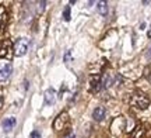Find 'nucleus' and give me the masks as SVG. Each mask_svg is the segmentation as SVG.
Masks as SVG:
<instances>
[{
    "instance_id": "1",
    "label": "nucleus",
    "mask_w": 151,
    "mask_h": 138,
    "mask_svg": "<svg viewBox=\"0 0 151 138\" xmlns=\"http://www.w3.org/2000/svg\"><path fill=\"white\" fill-rule=\"evenodd\" d=\"M130 103H132V106L136 107V109L144 110V109H147V107L150 106L151 100H150V97H148L147 94L141 93V92H136V93L133 94L132 100H130Z\"/></svg>"
},
{
    "instance_id": "2",
    "label": "nucleus",
    "mask_w": 151,
    "mask_h": 138,
    "mask_svg": "<svg viewBox=\"0 0 151 138\" xmlns=\"http://www.w3.org/2000/svg\"><path fill=\"white\" fill-rule=\"evenodd\" d=\"M28 47H29V41L27 38H18L13 44V52L16 56H24L28 52Z\"/></svg>"
},
{
    "instance_id": "3",
    "label": "nucleus",
    "mask_w": 151,
    "mask_h": 138,
    "mask_svg": "<svg viewBox=\"0 0 151 138\" xmlns=\"http://www.w3.org/2000/svg\"><path fill=\"white\" fill-rule=\"evenodd\" d=\"M67 121H69V114L67 113H60L59 116L56 117V120L53 121V128L55 131H62L63 128H65V126L67 124Z\"/></svg>"
},
{
    "instance_id": "4",
    "label": "nucleus",
    "mask_w": 151,
    "mask_h": 138,
    "mask_svg": "<svg viewBox=\"0 0 151 138\" xmlns=\"http://www.w3.org/2000/svg\"><path fill=\"white\" fill-rule=\"evenodd\" d=\"M11 52V42L9 39H4L0 42V58H7Z\"/></svg>"
},
{
    "instance_id": "5",
    "label": "nucleus",
    "mask_w": 151,
    "mask_h": 138,
    "mask_svg": "<svg viewBox=\"0 0 151 138\" xmlns=\"http://www.w3.org/2000/svg\"><path fill=\"white\" fill-rule=\"evenodd\" d=\"M43 101H45V104H48V106H52L56 101V92H55L53 89L45 90V93H43Z\"/></svg>"
},
{
    "instance_id": "6",
    "label": "nucleus",
    "mask_w": 151,
    "mask_h": 138,
    "mask_svg": "<svg viewBox=\"0 0 151 138\" xmlns=\"http://www.w3.org/2000/svg\"><path fill=\"white\" fill-rule=\"evenodd\" d=\"M11 72H13V66L11 64H6V66L3 69H0V82H4L10 77Z\"/></svg>"
},
{
    "instance_id": "7",
    "label": "nucleus",
    "mask_w": 151,
    "mask_h": 138,
    "mask_svg": "<svg viewBox=\"0 0 151 138\" xmlns=\"http://www.w3.org/2000/svg\"><path fill=\"white\" fill-rule=\"evenodd\" d=\"M9 21V13L4 6H0V30L6 27V24Z\"/></svg>"
},
{
    "instance_id": "8",
    "label": "nucleus",
    "mask_w": 151,
    "mask_h": 138,
    "mask_svg": "<svg viewBox=\"0 0 151 138\" xmlns=\"http://www.w3.org/2000/svg\"><path fill=\"white\" fill-rule=\"evenodd\" d=\"M101 89H102L101 76H99V75H95V76H92V79H91V90H92V92H99Z\"/></svg>"
},
{
    "instance_id": "9",
    "label": "nucleus",
    "mask_w": 151,
    "mask_h": 138,
    "mask_svg": "<svg viewBox=\"0 0 151 138\" xmlns=\"http://www.w3.org/2000/svg\"><path fill=\"white\" fill-rule=\"evenodd\" d=\"M106 116V110L104 109V107H97L94 113H92V118L95 120V121H102L104 118Z\"/></svg>"
},
{
    "instance_id": "10",
    "label": "nucleus",
    "mask_w": 151,
    "mask_h": 138,
    "mask_svg": "<svg viewBox=\"0 0 151 138\" xmlns=\"http://www.w3.org/2000/svg\"><path fill=\"white\" fill-rule=\"evenodd\" d=\"M16 118L14 117H9V118H6L4 121H3V130H4L6 133H10L13 128L16 127Z\"/></svg>"
},
{
    "instance_id": "11",
    "label": "nucleus",
    "mask_w": 151,
    "mask_h": 138,
    "mask_svg": "<svg viewBox=\"0 0 151 138\" xmlns=\"http://www.w3.org/2000/svg\"><path fill=\"white\" fill-rule=\"evenodd\" d=\"M98 13L102 16L108 14V3L106 1H98Z\"/></svg>"
},
{
    "instance_id": "12",
    "label": "nucleus",
    "mask_w": 151,
    "mask_h": 138,
    "mask_svg": "<svg viewBox=\"0 0 151 138\" xmlns=\"http://www.w3.org/2000/svg\"><path fill=\"white\" fill-rule=\"evenodd\" d=\"M70 18H71V7L66 6L65 10H63V20L65 21H70Z\"/></svg>"
},
{
    "instance_id": "13",
    "label": "nucleus",
    "mask_w": 151,
    "mask_h": 138,
    "mask_svg": "<svg viewBox=\"0 0 151 138\" xmlns=\"http://www.w3.org/2000/svg\"><path fill=\"white\" fill-rule=\"evenodd\" d=\"M29 138H41V133L35 130V131H32V133H31V135H29Z\"/></svg>"
},
{
    "instance_id": "14",
    "label": "nucleus",
    "mask_w": 151,
    "mask_h": 138,
    "mask_svg": "<svg viewBox=\"0 0 151 138\" xmlns=\"http://www.w3.org/2000/svg\"><path fill=\"white\" fill-rule=\"evenodd\" d=\"M70 61H71V52L69 51V52L66 54V56H65V62H66V64H69Z\"/></svg>"
},
{
    "instance_id": "15",
    "label": "nucleus",
    "mask_w": 151,
    "mask_h": 138,
    "mask_svg": "<svg viewBox=\"0 0 151 138\" xmlns=\"http://www.w3.org/2000/svg\"><path fill=\"white\" fill-rule=\"evenodd\" d=\"M38 6H39L38 13H41V11H43V9H45V1H39V3H38Z\"/></svg>"
},
{
    "instance_id": "16",
    "label": "nucleus",
    "mask_w": 151,
    "mask_h": 138,
    "mask_svg": "<svg viewBox=\"0 0 151 138\" xmlns=\"http://www.w3.org/2000/svg\"><path fill=\"white\" fill-rule=\"evenodd\" d=\"M146 56H147V59H148V61H151V47H150V48H148V50H147V54H146Z\"/></svg>"
},
{
    "instance_id": "17",
    "label": "nucleus",
    "mask_w": 151,
    "mask_h": 138,
    "mask_svg": "<svg viewBox=\"0 0 151 138\" xmlns=\"http://www.w3.org/2000/svg\"><path fill=\"white\" fill-rule=\"evenodd\" d=\"M1 107H3V96L0 94V109H1Z\"/></svg>"
},
{
    "instance_id": "18",
    "label": "nucleus",
    "mask_w": 151,
    "mask_h": 138,
    "mask_svg": "<svg viewBox=\"0 0 151 138\" xmlns=\"http://www.w3.org/2000/svg\"><path fill=\"white\" fill-rule=\"evenodd\" d=\"M147 37H148V38H151V26H150V28H148V33H147Z\"/></svg>"
},
{
    "instance_id": "19",
    "label": "nucleus",
    "mask_w": 151,
    "mask_h": 138,
    "mask_svg": "<svg viewBox=\"0 0 151 138\" xmlns=\"http://www.w3.org/2000/svg\"><path fill=\"white\" fill-rule=\"evenodd\" d=\"M66 138H76V137H74V134H70L69 137H66Z\"/></svg>"
}]
</instances>
